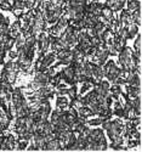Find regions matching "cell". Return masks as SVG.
Segmentation results:
<instances>
[{"label": "cell", "mask_w": 142, "mask_h": 152, "mask_svg": "<svg viewBox=\"0 0 142 152\" xmlns=\"http://www.w3.org/2000/svg\"><path fill=\"white\" fill-rule=\"evenodd\" d=\"M109 94H111V96L113 97V100H119V97H120V95H122V89H120V85H118V84H114V85L111 88Z\"/></svg>", "instance_id": "obj_11"}, {"label": "cell", "mask_w": 142, "mask_h": 152, "mask_svg": "<svg viewBox=\"0 0 142 152\" xmlns=\"http://www.w3.org/2000/svg\"><path fill=\"white\" fill-rule=\"evenodd\" d=\"M67 93H68V89H64V88H58V90L56 91L58 96H64V95H67Z\"/></svg>", "instance_id": "obj_35"}, {"label": "cell", "mask_w": 142, "mask_h": 152, "mask_svg": "<svg viewBox=\"0 0 142 152\" xmlns=\"http://www.w3.org/2000/svg\"><path fill=\"white\" fill-rule=\"evenodd\" d=\"M4 44V46H5V49L6 50H11L12 49V46H14V44H15V39H14V38H9V39L5 42V43H3Z\"/></svg>", "instance_id": "obj_32"}, {"label": "cell", "mask_w": 142, "mask_h": 152, "mask_svg": "<svg viewBox=\"0 0 142 152\" xmlns=\"http://www.w3.org/2000/svg\"><path fill=\"white\" fill-rule=\"evenodd\" d=\"M82 106H83V102H82V97H78V96H76L75 99H73V100H72V107L76 108V110H79Z\"/></svg>", "instance_id": "obj_26"}, {"label": "cell", "mask_w": 142, "mask_h": 152, "mask_svg": "<svg viewBox=\"0 0 142 152\" xmlns=\"http://www.w3.org/2000/svg\"><path fill=\"white\" fill-rule=\"evenodd\" d=\"M141 44H142V37H141V34H140V35H137L136 40H135V44H134V46H135V51L141 53Z\"/></svg>", "instance_id": "obj_30"}, {"label": "cell", "mask_w": 142, "mask_h": 152, "mask_svg": "<svg viewBox=\"0 0 142 152\" xmlns=\"http://www.w3.org/2000/svg\"><path fill=\"white\" fill-rule=\"evenodd\" d=\"M103 118H95V119H90V121H86V124L87 125H92V126H97V125H101Z\"/></svg>", "instance_id": "obj_31"}, {"label": "cell", "mask_w": 142, "mask_h": 152, "mask_svg": "<svg viewBox=\"0 0 142 152\" xmlns=\"http://www.w3.org/2000/svg\"><path fill=\"white\" fill-rule=\"evenodd\" d=\"M61 110H55L52 113H51V124H54L55 122H57L58 121V118H60V116H61Z\"/></svg>", "instance_id": "obj_25"}, {"label": "cell", "mask_w": 142, "mask_h": 152, "mask_svg": "<svg viewBox=\"0 0 142 152\" xmlns=\"http://www.w3.org/2000/svg\"><path fill=\"white\" fill-rule=\"evenodd\" d=\"M78 115H79L80 117L87 118V117L94 116V113H92V111H91V110H90V107H89V106H82V107L79 108V113H78Z\"/></svg>", "instance_id": "obj_13"}, {"label": "cell", "mask_w": 142, "mask_h": 152, "mask_svg": "<svg viewBox=\"0 0 142 152\" xmlns=\"http://www.w3.org/2000/svg\"><path fill=\"white\" fill-rule=\"evenodd\" d=\"M25 150H28V151H38V150H39V148H38V146L33 142V141H31V145H28L27 146V148H25Z\"/></svg>", "instance_id": "obj_36"}, {"label": "cell", "mask_w": 142, "mask_h": 152, "mask_svg": "<svg viewBox=\"0 0 142 152\" xmlns=\"http://www.w3.org/2000/svg\"><path fill=\"white\" fill-rule=\"evenodd\" d=\"M114 115L117 116V117H119V118H123L124 117V107H122V108H114Z\"/></svg>", "instance_id": "obj_34"}, {"label": "cell", "mask_w": 142, "mask_h": 152, "mask_svg": "<svg viewBox=\"0 0 142 152\" xmlns=\"http://www.w3.org/2000/svg\"><path fill=\"white\" fill-rule=\"evenodd\" d=\"M127 31H129V34H130V39H131V38H134V37L137 34V32H138V26L133 22V23H130V24L127 26Z\"/></svg>", "instance_id": "obj_15"}, {"label": "cell", "mask_w": 142, "mask_h": 152, "mask_svg": "<svg viewBox=\"0 0 142 152\" xmlns=\"http://www.w3.org/2000/svg\"><path fill=\"white\" fill-rule=\"evenodd\" d=\"M27 146H28V141H27V140H23V139H20V140L17 141L16 150H18V151H23V150L27 148Z\"/></svg>", "instance_id": "obj_24"}, {"label": "cell", "mask_w": 142, "mask_h": 152, "mask_svg": "<svg viewBox=\"0 0 142 152\" xmlns=\"http://www.w3.org/2000/svg\"><path fill=\"white\" fill-rule=\"evenodd\" d=\"M14 11H15V12H14L15 16H16V17H18V18H21V16L23 15L22 12H21V10H14Z\"/></svg>", "instance_id": "obj_38"}, {"label": "cell", "mask_w": 142, "mask_h": 152, "mask_svg": "<svg viewBox=\"0 0 142 152\" xmlns=\"http://www.w3.org/2000/svg\"><path fill=\"white\" fill-rule=\"evenodd\" d=\"M90 67H91L92 78H94L96 82L101 80L103 77H105V73H103V68H102V66L97 65V63H94V62H90Z\"/></svg>", "instance_id": "obj_2"}, {"label": "cell", "mask_w": 142, "mask_h": 152, "mask_svg": "<svg viewBox=\"0 0 142 152\" xmlns=\"http://www.w3.org/2000/svg\"><path fill=\"white\" fill-rule=\"evenodd\" d=\"M89 43H90V45H91V46H98L102 43V40H101L100 35H94V37H90Z\"/></svg>", "instance_id": "obj_21"}, {"label": "cell", "mask_w": 142, "mask_h": 152, "mask_svg": "<svg viewBox=\"0 0 142 152\" xmlns=\"http://www.w3.org/2000/svg\"><path fill=\"white\" fill-rule=\"evenodd\" d=\"M0 9L4 10V11H11L12 10V5L3 0V1H0Z\"/></svg>", "instance_id": "obj_33"}, {"label": "cell", "mask_w": 142, "mask_h": 152, "mask_svg": "<svg viewBox=\"0 0 142 152\" xmlns=\"http://www.w3.org/2000/svg\"><path fill=\"white\" fill-rule=\"evenodd\" d=\"M56 105H57V110L63 111L69 106V101H68L67 97H64V96H58L57 101H56Z\"/></svg>", "instance_id": "obj_10"}, {"label": "cell", "mask_w": 142, "mask_h": 152, "mask_svg": "<svg viewBox=\"0 0 142 152\" xmlns=\"http://www.w3.org/2000/svg\"><path fill=\"white\" fill-rule=\"evenodd\" d=\"M138 7H141V3L138 0H127V10L134 11Z\"/></svg>", "instance_id": "obj_18"}, {"label": "cell", "mask_w": 142, "mask_h": 152, "mask_svg": "<svg viewBox=\"0 0 142 152\" xmlns=\"http://www.w3.org/2000/svg\"><path fill=\"white\" fill-rule=\"evenodd\" d=\"M74 74H75V72H74V67L72 65H68L66 68H63V71L60 73L62 80H64L67 84H71V85H74L76 83L75 79H74Z\"/></svg>", "instance_id": "obj_1"}, {"label": "cell", "mask_w": 142, "mask_h": 152, "mask_svg": "<svg viewBox=\"0 0 142 152\" xmlns=\"http://www.w3.org/2000/svg\"><path fill=\"white\" fill-rule=\"evenodd\" d=\"M9 55H10V58L11 60H14V58H16L18 56V53H17V50H11Z\"/></svg>", "instance_id": "obj_37"}, {"label": "cell", "mask_w": 142, "mask_h": 152, "mask_svg": "<svg viewBox=\"0 0 142 152\" xmlns=\"http://www.w3.org/2000/svg\"><path fill=\"white\" fill-rule=\"evenodd\" d=\"M125 3H126V0H117V3L114 4V6L111 10L112 11H120V10H123Z\"/></svg>", "instance_id": "obj_22"}, {"label": "cell", "mask_w": 142, "mask_h": 152, "mask_svg": "<svg viewBox=\"0 0 142 152\" xmlns=\"http://www.w3.org/2000/svg\"><path fill=\"white\" fill-rule=\"evenodd\" d=\"M84 61H87L85 51H82V50L74 48V50L72 51V62H84Z\"/></svg>", "instance_id": "obj_3"}, {"label": "cell", "mask_w": 142, "mask_h": 152, "mask_svg": "<svg viewBox=\"0 0 142 152\" xmlns=\"http://www.w3.org/2000/svg\"><path fill=\"white\" fill-rule=\"evenodd\" d=\"M4 102H5V101H4L3 99H0V107H1V106H3V104H4Z\"/></svg>", "instance_id": "obj_39"}, {"label": "cell", "mask_w": 142, "mask_h": 152, "mask_svg": "<svg viewBox=\"0 0 142 152\" xmlns=\"http://www.w3.org/2000/svg\"><path fill=\"white\" fill-rule=\"evenodd\" d=\"M91 86H92V84L90 83L89 80H87V82H84L83 85H82V89H80V94H85V93H87L89 90H91Z\"/></svg>", "instance_id": "obj_27"}, {"label": "cell", "mask_w": 142, "mask_h": 152, "mask_svg": "<svg viewBox=\"0 0 142 152\" xmlns=\"http://www.w3.org/2000/svg\"><path fill=\"white\" fill-rule=\"evenodd\" d=\"M129 85H133V86H141V79H140V74L137 73H131L130 78L127 79Z\"/></svg>", "instance_id": "obj_12"}, {"label": "cell", "mask_w": 142, "mask_h": 152, "mask_svg": "<svg viewBox=\"0 0 142 152\" xmlns=\"http://www.w3.org/2000/svg\"><path fill=\"white\" fill-rule=\"evenodd\" d=\"M61 150L63 148L58 139H52V140H50L45 144V151H61Z\"/></svg>", "instance_id": "obj_4"}, {"label": "cell", "mask_w": 142, "mask_h": 152, "mask_svg": "<svg viewBox=\"0 0 142 152\" xmlns=\"http://www.w3.org/2000/svg\"><path fill=\"white\" fill-rule=\"evenodd\" d=\"M24 9V3L22 0H16L12 4V10H23Z\"/></svg>", "instance_id": "obj_29"}, {"label": "cell", "mask_w": 142, "mask_h": 152, "mask_svg": "<svg viewBox=\"0 0 142 152\" xmlns=\"http://www.w3.org/2000/svg\"><path fill=\"white\" fill-rule=\"evenodd\" d=\"M126 93H127V96L129 97H137V96H141V86H133V85H126Z\"/></svg>", "instance_id": "obj_9"}, {"label": "cell", "mask_w": 142, "mask_h": 152, "mask_svg": "<svg viewBox=\"0 0 142 152\" xmlns=\"http://www.w3.org/2000/svg\"><path fill=\"white\" fill-rule=\"evenodd\" d=\"M122 39H124V40H127V39H130V34H129V31H127V27H122L119 31H118V33H117Z\"/></svg>", "instance_id": "obj_17"}, {"label": "cell", "mask_w": 142, "mask_h": 152, "mask_svg": "<svg viewBox=\"0 0 142 152\" xmlns=\"http://www.w3.org/2000/svg\"><path fill=\"white\" fill-rule=\"evenodd\" d=\"M61 33H62V29L57 26V24H55V26H52V27L49 28V34L52 35V37H57V35H60Z\"/></svg>", "instance_id": "obj_20"}, {"label": "cell", "mask_w": 142, "mask_h": 152, "mask_svg": "<svg viewBox=\"0 0 142 152\" xmlns=\"http://www.w3.org/2000/svg\"><path fill=\"white\" fill-rule=\"evenodd\" d=\"M56 22H57L56 24H57V26H58V27H60L62 31H63V29L66 28V27L68 26V24H69V21H68L66 17H64L63 15H62V16H61V17H60V18H58Z\"/></svg>", "instance_id": "obj_16"}, {"label": "cell", "mask_w": 142, "mask_h": 152, "mask_svg": "<svg viewBox=\"0 0 142 152\" xmlns=\"http://www.w3.org/2000/svg\"><path fill=\"white\" fill-rule=\"evenodd\" d=\"M76 94H78V89H76V86H75V84H74V85H72L71 89H68L67 95H68V96H69V97L73 100V99H75L76 96H78Z\"/></svg>", "instance_id": "obj_28"}, {"label": "cell", "mask_w": 142, "mask_h": 152, "mask_svg": "<svg viewBox=\"0 0 142 152\" xmlns=\"http://www.w3.org/2000/svg\"><path fill=\"white\" fill-rule=\"evenodd\" d=\"M15 45H16L17 50H18V49H21V48L24 45V37L22 35V33H21L18 37H16V38H15Z\"/></svg>", "instance_id": "obj_23"}, {"label": "cell", "mask_w": 142, "mask_h": 152, "mask_svg": "<svg viewBox=\"0 0 142 152\" xmlns=\"http://www.w3.org/2000/svg\"><path fill=\"white\" fill-rule=\"evenodd\" d=\"M130 75H131V72L129 71V69H123V68H119V74H118V77L124 79L125 82H127V79L130 78Z\"/></svg>", "instance_id": "obj_19"}, {"label": "cell", "mask_w": 142, "mask_h": 152, "mask_svg": "<svg viewBox=\"0 0 142 152\" xmlns=\"http://www.w3.org/2000/svg\"><path fill=\"white\" fill-rule=\"evenodd\" d=\"M55 58H56V54H55V53H51V54L44 55L43 57L39 58L40 62H42V67H46V68H49V67L54 63Z\"/></svg>", "instance_id": "obj_5"}, {"label": "cell", "mask_w": 142, "mask_h": 152, "mask_svg": "<svg viewBox=\"0 0 142 152\" xmlns=\"http://www.w3.org/2000/svg\"><path fill=\"white\" fill-rule=\"evenodd\" d=\"M94 1H100V0H94Z\"/></svg>", "instance_id": "obj_40"}, {"label": "cell", "mask_w": 142, "mask_h": 152, "mask_svg": "<svg viewBox=\"0 0 142 152\" xmlns=\"http://www.w3.org/2000/svg\"><path fill=\"white\" fill-rule=\"evenodd\" d=\"M22 33V28H21V21H16V22H14V24L11 26V28H10V32H9V34H10V37L11 38H15L16 37H18L20 34Z\"/></svg>", "instance_id": "obj_8"}, {"label": "cell", "mask_w": 142, "mask_h": 152, "mask_svg": "<svg viewBox=\"0 0 142 152\" xmlns=\"http://www.w3.org/2000/svg\"><path fill=\"white\" fill-rule=\"evenodd\" d=\"M56 57L58 60H72V49L71 48H63L62 50L57 51Z\"/></svg>", "instance_id": "obj_7"}, {"label": "cell", "mask_w": 142, "mask_h": 152, "mask_svg": "<svg viewBox=\"0 0 142 152\" xmlns=\"http://www.w3.org/2000/svg\"><path fill=\"white\" fill-rule=\"evenodd\" d=\"M119 21L122 22L123 27H127L130 23H133V18H131V14H130V10H123L120 12V18Z\"/></svg>", "instance_id": "obj_6"}, {"label": "cell", "mask_w": 142, "mask_h": 152, "mask_svg": "<svg viewBox=\"0 0 142 152\" xmlns=\"http://www.w3.org/2000/svg\"><path fill=\"white\" fill-rule=\"evenodd\" d=\"M131 18H133V22L137 26H141V7L134 10V12L131 14Z\"/></svg>", "instance_id": "obj_14"}]
</instances>
